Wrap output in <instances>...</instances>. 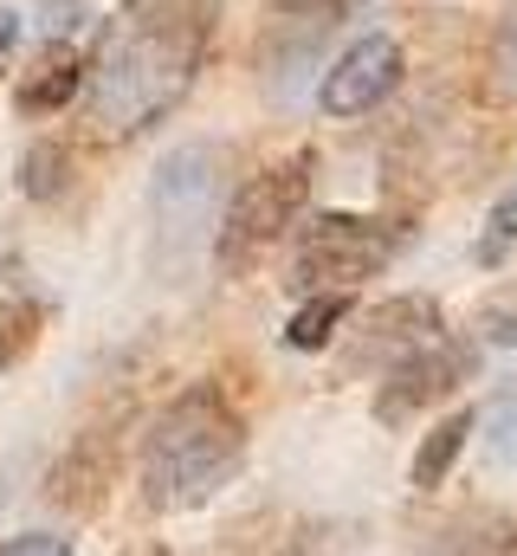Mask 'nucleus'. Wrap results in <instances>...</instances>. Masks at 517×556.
<instances>
[{
  "label": "nucleus",
  "mask_w": 517,
  "mask_h": 556,
  "mask_svg": "<svg viewBox=\"0 0 517 556\" xmlns=\"http://www.w3.org/2000/svg\"><path fill=\"white\" fill-rule=\"evenodd\" d=\"M124 556H168L162 544H136V551H124Z\"/></svg>",
  "instance_id": "21"
},
{
  "label": "nucleus",
  "mask_w": 517,
  "mask_h": 556,
  "mask_svg": "<svg viewBox=\"0 0 517 556\" xmlns=\"http://www.w3.org/2000/svg\"><path fill=\"white\" fill-rule=\"evenodd\" d=\"M13 46H20V13L0 7V72H7V59H13Z\"/></svg>",
  "instance_id": "19"
},
{
  "label": "nucleus",
  "mask_w": 517,
  "mask_h": 556,
  "mask_svg": "<svg viewBox=\"0 0 517 556\" xmlns=\"http://www.w3.org/2000/svg\"><path fill=\"white\" fill-rule=\"evenodd\" d=\"M337 324H350V291H311V304H298L285 324V350H324Z\"/></svg>",
  "instance_id": "14"
},
{
  "label": "nucleus",
  "mask_w": 517,
  "mask_h": 556,
  "mask_svg": "<svg viewBox=\"0 0 517 556\" xmlns=\"http://www.w3.org/2000/svg\"><path fill=\"white\" fill-rule=\"evenodd\" d=\"M111 466H117V433L111 427H91L85 440H72V453L52 466V479H46V498L52 505H65V511H98L104 505V492H111Z\"/></svg>",
  "instance_id": "9"
},
{
  "label": "nucleus",
  "mask_w": 517,
  "mask_h": 556,
  "mask_svg": "<svg viewBox=\"0 0 517 556\" xmlns=\"http://www.w3.org/2000/svg\"><path fill=\"white\" fill-rule=\"evenodd\" d=\"M0 556H72V538H52V531H20V538H0Z\"/></svg>",
  "instance_id": "18"
},
{
  "label": "nucleus",
  "mask_w": 517,
  "mask_h": 556,
  "mask_svg": "<svg viewBox=\"0 0 517 556\" xmlns=\"http://www.w3.org/2000/svg\"><path fill=\"white\" fill-rule=\"evenodd\" d=\"M317 7H330V13H337V20H343V13H356V7H363V0H317Z\"/></svg>",
  "instance_id": "20"
},
{
  "label": "nucleus",
  "mask_w": 517,
  "mask_h": 556,
  "mask_svg": "<svg viewBox=\"0 0 517 556\" xmlns=\"http://www.w3.org/2000/svg\"><path fill=\"white\" fill-rule=\"evenodd\" d=\"M401 78H407V52H401V39L394 33H363L330 72H324V85H317V111L324 117H369L376 104H388L394 91H401Z\"/></svg>",
  "instance_id": "7"
},
{
  "label": "nucleus",
  "mask_w": 517,
  "mask_h": 556,
  "mask_svg": "<svg viewBox=\"0 0 517 556\" xmlns=\"http://www.w3.org/2000/svg\"><path fill=\"white\" fill-rule=\"evenodd\" d=\"M39 324H46V304H39L26 266L20 260H0V369H13L39 343Z\"/></svg>",
  "instance_id": "10"
},
{
  "label": "nucleus",
  "mask_w": 517,
  "mask_h": 556,
  "mask_svg": "<svg viewBox=\"0 0 517 556\" xmlns=\"http://www.w3.org/2000/svg\"><path fill=\"white\" fill-rule=\"evenodd\" d=\"M220 0H129L85 59L91 117L111 137H142L201 78Z\"/></svg>",
  "instance_id": "1"
},
{
  "label": "nucleus",
  "mask_w": 517,
  "mask_h": 556,
  "mask_svg": "<svg viewBox=\"0 0 517 556\" xmlns=\"http://www.w3.org/2000/svg\"><path fill=\"white\" fill-rule=\"evenodd\" d=\"M517 253V181L492 201V214H486V227H479V247H472V260L486 266V273H499L505 260Z\"/></svg>",
  "instance_id": "16"
},
{
  "label": "nucleus",
  "mask_w": 517,
  "mask_h": 556,
  "mask_svg": "<svg viewBox=\"0 0 517 556\" xmlns=\"http://www.w3.org/2000/svg\"><path fill=\"white\" fill-rule=\"evenodd\" d=\"M356 330H363V363L388 369L394 356H407V350L446 337V317H440L433 298H388V304H376V311H363Z\"/></svg>",
  "instance_id": "8"
},
{
  "label": "nucleus",
  "mask_w": 517,
  "mask_h": 556,
  "mask_svg": "<svg viewBox=\"0 0 517 556\" xmlns=\"http://www.w3.org/2000/svg\"><path fill=\"white\" fill-rule=\"evenodd\" d=\"M72 188V149L52 137H39L26 155H20V194L26 201H59Z\"/></svg>",
  "instance_id": "15"
},
{
  "label": "nucleus",
  "mask_w": 517,
  "mask_h": 556,
  "mask_svg": "<svg viewBox=\"0 0 517 556\" xmlns=\"http://www.w3.org/2000/svg\"><path fill=\"white\" fill-rule=\"evenodd\" d=\"M466 440H472V408H459V415H446L440 427H427L420 446H414L407 485H414V492H440V485L453 479V466L466 459Z\"/></svg>",
  "instance_id": "11"
},
{
  "label": "nucleus",
  "mask_w": 517,
  "mask_h": 556,
  "mask_svg": "<svg viewBox=\"0 0 517 556\" xmlns=\"http://www.w3.org/2000/svg\"><path fill=\"white\" fill-rule=\"evenodd\" d=\"M311 181H317V149H291L285 162L247 175L227 194L220 220H214V266L227 278H240L247 266H258V253L278 247L298 227V214L311 201Z\"/></svg>",
  "instance_id": "3"
},
{
  "label": "nucleus",
  "mask_w": 517,
  "mask_h": 556,
  "mask_svg": "<svg viewBox=\"0 0 517 556\" xmlns=\"http://www.w3.org/2000/svg\"><path fill=\"white\" fill-rule=\"evenodd\" d=\"M414 227L388 220V214H311L298 220V247H291V278L304 291H356L363 278H382L407 253Z\"/></svg>",
  "instance_id": "5"
},
{
  "label": "nucleus",
  "mask_w": 517,
  "mask_h": 556,
  "mask_svg": "<svg viewBox=\"0 0 517 556\" xmlns=\"http://www.w3.org/2000/svg\"><path fill=\"white\" fill-rule=\"evenodd\" d=\"M486 85H492V98L517 104V13H512V20H499V33H492V52H486Z\"/></svg>",
  "instance_id": "17"
},
{
  "label": "nucleus",
  "mask_w": 517,
  "mask_h": 556,
  "mask_svg": "<svg viewBox=\"0 0 517 556\" xmlns=\"http://www.w3.org/2000/svg\"><path fill=\"white\" fill-rule=\"evenodd\" d=\"M220 194H227V142H181L155 162L149 220H155V266L162 273L188 266V253L220 220Z\"/></svg>",
  "instance_id": "4"
},
{
  "label": "nucleus",
  "mask_w": 517,
  "mask_h": 556,
  "mask_svg": "<svg viewBox=\"0 0 517 556\" xmlns=\"http://www.w3.org/2000/svg\"><path fill=\"white\" fill-rule=\"evenodd\" d=\"M78 91H85V59H78L72 46H52V52L39 59V72L20 85V98H13V104H20L26 117H46V111H65Z\"/></svg>",
  "instance_id": "12"
},
{
  "label": "nucleus",
  "mask_w": 517,
  "mask_h": 556,
  "mask_svg": "<svg viewBox=\"0 0 517 556\" xmlns=\"http://www.w3.org/2000/svg\"><path fill=\"white\" fill-rule=\"evenodd\" d=\"M247 466V415L220 382H188L149 420L136 453V485L149 511H194L234 485Z\"/></svg>",
  "instance_id": "2"
},
{
  "label": "nucleus",
  "mask_w": 517,
  "mask_h": 556,
  "mask_svg": "<svg viewBox=\"0 0 517 556\" xmlns=\"http://www.w3.org/2000/svg\"><path fill=\"white\" fill-rule=\"evenodd\" d=\"M466 369H472V350L453 330L433 337V343H420V350H407V356H394L382 369V389H376V420L382 427L414 420L420 408H433L440 395H453L466 382Z\"/></svg>",
  "instance_id": "6"
},
{
  "label": "nucleus",
  "mask_w": 517,
  "mask_h": 556,
  "mask_svg": "<svg viewBox=\"0 0 517 556\" xmlns=\"http://www.w3.org/2000/svg\"><path fill=\"white\" fill-rule=\"evenodd\" d=\"M433 556H517V525L499 511H466L433 538Z\"/></svg>",
  "instance_id": "13"
}]
</instances>
